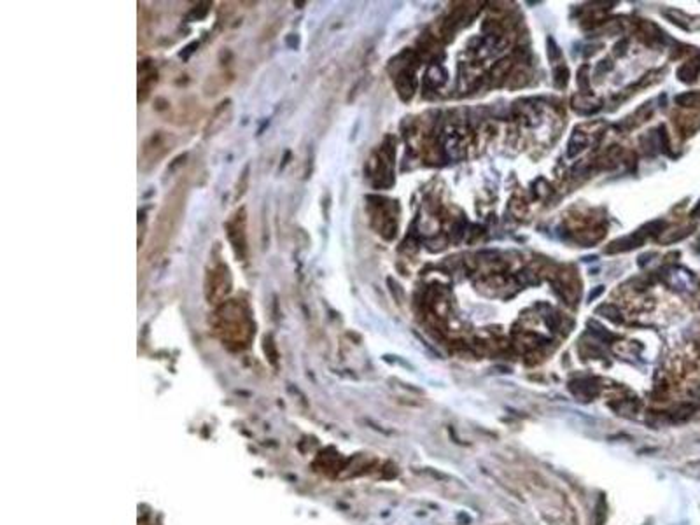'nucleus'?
I'll use <instances>...</instances> for the list:
<instances>
[{
  "instance_id": "nucleus-6",
  "label": "nucleus",
  "mask_w": 700,
  "mask_h": 525,
  "mask_svg": "<svg viewBox=\"0 0 700 525\" xmlns=\"http://www.w3.org/2000/svg\"><path fill=\"white\" fill-rule=\"evenodd\" d=\"M508 68H510V62H508V60H502V62H499L497 65L494 67V70H492V77H496V79L504 77L506 72H508Z\"/></svg>"
},
{
  "instance_id": "nucleus-2",
  "label": "nucleus",
  "mask_w": 700,
  "mask_h": 525,
  "mask_svg": "<svg viewBox=\"0 0 700 525\" xmlns=\"http://www.w3.org/2000/svg\"><path fill=\"white\" fill-rule=\"evenodd\" d=\"M574 109L581 114H590L595 112L597 109H600V102L595 100L593 96H576L574 98Z\"/></svg>"
},
{
  "instance_id": "nucleus-3",
  "label": "nucleus",
  "mask_w": 700,
  "mask_h": 525,
  "mask_svg": "<svg viewBox=\"0 0 700 525\" xmlns=\"http://www.w3.org/2000/svg\"><path fill=\"white\" fill-rule=\"evenodd\" d=\"M693 412H695V406H691V404H681V406H677L674 410V413L671 415V420H676V422L686 420V418H690L693 415Z\"/></svg>"
},
{
  "instance_id": "nucleus-4",
  "label": "nucleus",
  "mask_w": 700,
  "mask_h": 525,
  "mask_svg": "<svg viewBox=\"0 0 700 525\" xmlns=\"http://www.w3.org/2000/svg\"><path fill=\"white\" fill-rule=\"evenodd\" d=\"M676 102L679 105H685V107H700V93H686V95H679L676 98Z\"/></svg>"
},
{
  "instance_id": "nucleus-5",
  "label": "nucleus",
  "mask_w": 700,
  "mask_h": 525,
  "mask_svg": "<svg viewBox=\"0 0 700 525\" xmlns=\"http://www.w3.org/2000/svg\"><path fill=\"white\" fill-rule=\"evenodd\" d=\"M606 522V501L602 497L597 501L595 511H593V525H604Z\"/></svg>"
},
{
  "instance_id": "nucleus-1",
  "label": "nucleus",
  "mask_w": 700,
  "mask_h": 525,
  "mask_svg": "<svg viewBox=\"0 0 700 525\" xmlns=\"http://www.w3.org/2000/svg\"><path fill=\"white\" fill-rule=\"evenodd\" d=\"M219 319L221 322L217 326V331L221 333L223 340L233 341L237 345H245V341L250 336V326L249 319L238 306V303L226 305L219 314Z\"/></svg>"
}]
</instances>
